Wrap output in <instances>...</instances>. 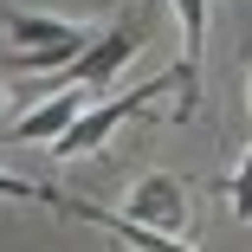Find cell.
<instances>
[{
    "label": "cell",
    "mask_w": 252,
    "mask_h": 252,
    "mask_svg": "<svg viewBox=\"0 0 252 252\" xmlns=\"http://www.w3.org/2000/svg\"><path fill=\"white\" fill-rule=\"evenodd\" d=\"M104 26H84V20H59V13H32L0 0V71H65L71 59L91 52V39Z\"/></svg>",
    "instance_id": "cell-1"
},
{
    "label": "cell",
    "mask_w": 252,
    "mask_h": 252,
    "mask_svg": "<svg viewBox=\"0 0 252 252\" xmlns=\"http://www.w3.org/2000/svg\"><path fill=\"white\" fill-rule=\"evenodd\" d=\"M168 91H181V110H175V117L188 123V117L200 110V84H194V71H188V65H175V71L149 78V84H136V91H117V97H104V104H91V110H84L59 142H52V156H59V162H78V156H91V149H104L129 117H142V110L156 104V97H168Z\"/></svg>",
    "instance_id": "cell-2"
},
{
    "label": "cell",
    "mask_w": 252,
    "mask_h": 252,
    "mask_svg": "<svg viewBox=\"0 0 252 252\" xmlns=\"http://www.w3.org/2000/svg\"><path fill=\"white\" fill-rule=\"evenodd\" d=\"M142 45H149V20H142V7H123L104 32L91 39V52H84V59H71V65L59 71V84H91L97 97H104V91L117 84V71L142 52Z\"/></svg>",
    "instance_id": "cell-3"
},
{
    "label": "cell",
    "mask_w": 252,
    "mask_h": 252,
    "mask_svg": "<svg viewBox=\"0 0 252 252\" xmlns=\"http://www.w3.org/2000/svg\"><path fill=\"white\" fill-rule=\"evenodd\" d=\"M59 214H71V220H84V226H97V233H110V239L129 246V252H194L188 239L156 233V226H142V220H129V214H110V207H97V200H71V194H59Z\"/></svg>",
    "instance_id": "cell-4"
},
{
    "label": "cell",
    "mask_w": 252,
    "mask_h": 252,
    "mask_svg": "<svg viewBox=\"0 0 252 252\" xmlns=\"http://www.w3.org/2000/svg\"><path fill=\"white\" fill-rule=\"evenodd\" d=\"M129 220L142 226H156V233H188V181L156 168V175H142L129 188Z\"/></svg>",
    "instance_id": "cell-5"
},
{
    "label": "cell",
    "mask_w": 252,
    "mask_h": 252,
    "mask_svg": "<svg viewBox=\"0 0 252 252\" xmlns=\"http://www.w3.org/2000/svg\"><path fill=\"white\" fill-rule=\"evenodd\" d=\"M175 20H181V39H188L181 65H188V71H194V84H200V39H207V0H175Z\"/></svg>",
    "instance_id": "cell-6"
},
{
    "label": "cell",
    "mask_w": 252,
    "mask_h": 252,
    "mask_svg": "<svg viewBox=\"0 0 252 252\" xmlns=\"http://www.w3.org/2000/svg\"><path fill=\"white\" fill-rule=\"evenodd\" d=\"M0 200H32V207H59V188H39V181H20L0 168Z\"/></svg>",
    "instance_id": "cell-7"
},
{
    "label": "cell",
    "mask_w": 252,
    "mask_h": 252,
    "mask_svg": "<svg viewBox=\"0 0 252 252\" xmlns=\"http://www.w3.org/2000/svg\"><path fill=\"white\" fill-rule=\"evenodd\" d=\"M226 194H233V214H239V220H252V149L239 156V168H233Z\"/></svg>",
    "instance_id": "cell-8"
},
{
    "label": "cell",
    "mask_w": 252,
    "mask_h": 252,
    "mask_svg": "<svg viewBox=\"0 0 252 252\" xmlns=\"http://www.w3.org/2000/svg\"><path fill=\"white\" fill-rule=\"evenodd\" d=\"M7 123H13V117H7V97H0V129H7Z\"/></svg>",
    "instance_id": "cell-9"
},
{
    "label": "cell",
    "mask_w": 252,
    "mask_h": 252,
    "mask_svg": "<svg viewBox=\"0 0 252 252\" xmlns=\"http://www.w3.org/2000/svg\"><path fill=\"white\" fill-rule=\"evenodd\" d=\"M246 97H252V59H246Z\"/></svg>",
    "instance_id": "cell-10"
}]
</instances>
